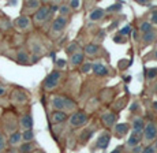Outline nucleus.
Here are the masks:
<instances>
[{
  "instance_id": "nucleus-1",
  "label": "nucleus",
  "mask_w": 157,
  "mask_h": 153,
  "mask_svg": "<svg viewBox=\"0 0 157 153\" xmlns=\"http://www.w3.org/2000/svg\"><path fill=\"white\" fill-rule=\"evenodd\" d=\"M52 105L56 108L57 111H63V109H68V108L75 107V104L72 103V100L67 97H60V96H55L52 100Z\"/></svg>"
},
{
  "instance_id": "nucleus-2",
  "label": "nucleus",
  "mask_w": 157,
  "mask_h": 153,
  "mask_svg": "<svg viewBox=\"0 0 157 153\" xmlns=\"http://www.w3.org/2000/svg\"><path fill=\"white\" fill-rule=\"evenodd\" d=\"M62 77V73L60 71H52L44 81V89L45 90H51V89L56 88V85L59 83V79Z\"/></svg>"
},
{
  "instance_id": "nucleus-3",
  "label": "nucleus",
  "mask_w": 157,
  "mask_h": 153,
  "mask_svg": "<svg viewBox=\"0 0 157 153\" xmlns=\"http://www.w3.org/2000/svg\"><path fill=\"white\" fill-rule=\"evenodd\" d=\"M87 122V115L85 112H75L70 118V124L72 127H79Z\"/></svg>"
},
{
  "instance_id": "nucleus-4",
  "label": "nucleus",
  "mask_w": 157,
  "mask_h": 153,
  "mask_svg": "<svg viewBox=\"0 0 157 153\" xmlns=\"http://www.w3.org/2000/svg\"><path fill=\"white\" fill-rule=\"evenodd\" d=\"M49 13H51V8L48 6H41L37 11L34 13V22L36 23H41L49 17Z\"/></svg>"
},
{
  "instance_id": "nucleus-5",
  "label": "nucleus",
  "mask_w": 157,
  "mask_h": 153,
  "mask_svg": "<svg viewBox=\"0 0 157 153\" xmlns=\"http://www.w3.org/2000/svg\"><path fill=\"white\" fill-rule=\"evenodd\" d=\"M30 23L32 22H30V18L28 15H21L14 21V26L18 29V30H26V29L30 26Z\"/></svg>"
},
{
  "instance_id": "nucleus-6",
  "label": "nucleus",
  "mask_w": 157,
  "mask_h": 153,
  "mask_svg": "<svg viewBox=\"0 0 157 153\" xmlns=\"http://www.w3.org/2000/svg\"><path fill=\"white\" fill-rule=\"evenodd\" d=\"M11 100L15 104H25V103H28V96H26L25 92L19 90V89H15L11 93Z\"/></svg>"
},
{
  "instance_id": "nucleus-7",
  "label": "nucleus",
  "mask_w": 157,
  "mask_h": 153,
  "mask_svg": "<svg viewBox=\"0 0 157 153\" xmlns=\"http://www.w3.org/2000/svg\"><path fill=\"white\" fill-rule=\"evenodd\" d=\"M67 26V18L66 17H57L52 23V32L53 33H59Z\"/></svg>"
},
{
  "instance_id": "nucleus-8",
  "label": "nucleus",
  "mask_w": 157,
  "mask_h": 153,
  "mask_svg": "<svg viewBox=\"0 0 157 153\" xmlns=\"http://www.w3.org/2000/svg\"><path fill=\"white\" fill-rule=\"evenodd\" d=\"M157 137V127L155 126V123H149L145 127V140L146 141H153Z\"/></svg>"
},
{
  "instance_id": "nucleus-9",
  "label": "nucleus",
  "mask_w": 157,
  "mask_h": 153,
  "mask_svg": "<svg viewBox=\"0 0 157 153\" xmlns=\"http://www.w3.org/2000/svg\"><path fill=\"white\" fill-rule=\"evenodd\" d=\"M19 126L23 130H32L33 127V118L30 113H25L22 118L19 119Z\"/></svg>"
},
{
  "instance_id": "nucleus-10",
  "label": "nucleus",
  "mask_w": 157,
  "mask_h": 153,
  "mask_svg": "<svg viewBox=\"0 0 157 153\" xmlns=\"http://www.w3.org/2000/svg\"><path fill=\"white\" fill-rule=\"evenodd\" d=\"M40 7H41V4H40V2H37V0L25 2V4H23V15L28 14V11H33V13H36Z\"/></svg>"
},
{
  "instance_id": "nucleus-11",
  "label": "nucleus",
  "mask_w": 157,
  "mask_h": 153,
  "mask_svg": "<svg viewBox=\"0 0 157 153\" xmlns=\"http://www.w3.org/2000/svg\"><path fill=\"white\" fill-rule=\"evenodd\" d=\"M21 141H22V134H21L19 131H15V133L10 134V137H8V145L10 146H19Z\"/></svg>"
},
{
  "instance_id": "nucleus-12",
  "label": "nucleus",
  "mask_w": 157,
  "mask_h": 153,
  "mask_svg": "<svg viewBox=\"0 0 157 153\" xmlns=\"http://www.w3.org/2000/svg\"><path fill=\"white\" fill-rule=\"evenodd\" d=\"M67 119V113L63 112V111H55L52 113V122L53 123H62Z\"/></svg>"
},
{
  "instance_id": "nucleus-13",
  "label": "nucleus",
  "mask_w": 157,
  "mask_h": 153,
  "mask_svg": "<svg viewBox=\"0 0 157 153\" xmlns=\"http://www.w3.org/2000/svg\"><path fill=\"white\" fill-rule=\"evenodd\" d=\"M109 140H111L109 134H102V136H100V138L97 140V148H100V149L107 148L108 143H109Z\"/></svg>"
},
{
  "instance_id": "nucleus-14",
  "label": "nucleus",
  "mask_w": 157,
  "mask_h": 153,
  "mask_svg": "<svg viewBox=\"0 0 157 153\" xmlns=\"http://www.w3.org/2000/svg\"><path fill=\"white\" fill-rule=\"evenodd\" d=\"M29 59H30V56L28 55V52H25V51H19V52L17 53V62L21 63V64H28Z\"/></svg>"
},
{
  "instance_id": "nucleus-15",
  "label": "nucleus",
  "mask_w": 157,
  "mask_h": 153,
  "mask_svg": "<svg viewBox=\"0 0 157 153\" xmlns=\"http://www.w3.org/2000/svg\"><path fill=\"white\" fill-rule=\"evenodd\" d=\"M92 70L94 71L97 75H105V74H108L107 67H105L104 64H100V63H97V64H93L92 66Z\"/></svg>"
},
{
  "instance_id": "nucleus-16",
  "label": "nucleus",
  "mask_w": 157,
  "mask_h": 153,
  "mask_svg": "<svg viewBox=\"0 0 157 153\" xmlns=\"http://www.w3.org/2000/svg\"><path fill=\"white\" fill-rule=\"evenodd\" d=\"M127 131H128V124L127 123H120V124H116V127H115V133H117V136L119 137L124 136Z\"/></svg>"
},
{
  "instance_id": "nucleus-17",
  "label": "nucleus",
  "mask_w": 157,
  "mask_h": 153,
  "mask_svg": "<svg viewBox=\"0 0 157 153\" xmlns=\"http://www.w3.org/2000/svg\"><path fill=\"white\" fill-rule=\"evenodd\" d=\"M132 127H134V133L135 134H140L141 131L144 130V120L141 118L134 119V122H132Z\"/></svg>"
},
{
  "instance_id": "nucleus-18",
  "label": "nucleus",
  "mask_w": 157,
  "mask_h": 153,
  "mask_svg": "<svg viewBox=\"0 0 157 153\" xmlns=\"http://www.w3.org/2000/svg\"><path fill=\"white\" fill-rule=\"evenodd\" d=\"M102 122L107 126H113V123L116 122V116L113 113H105V115H102Z\"/></svg>"
},
{
  "instance_id": "nucleus-19",
  "label": "nucleus",
  "mask_w": 157,
  "mask_h": 153,
  "mask_svg": "<svg viewBox=\"0 0 157 153\" xmlns=\"http://www.w3.org/2000/svg\"><path fill=\"white\" fill-rule=\"evenodd\" d=\"M34 146H33V142H25L19 145V152L21 153H32Z\"/></svg>"
},
{
  "instance_id": "nucleus-20",
  "label": "nucleus",
  "mask_w": 157,
  "mask_h": 153,
  "mask_svg": "<svg viewBox=\"0 0 157 153\" xmlns=\"http://www.w3.org/2000/svg\"><path fill=\"white\" fill-rule=\"evenodd\" d=\"M22 134V140L25 141V142H32L33 140H34V131L33 130H25Z\"/></svg>"
},
{
  "instance_id": "nucleus-21",
  "label": "nucleus",
  "mask_w": 157,
  "mask_h": 153,
  "mask_svg": "<svg viewBox=\"0 0 157 153\" xmlns=\"http://www.w3.org/2000/svg\"><path fill=\"white\" fill-rule=\"evenodd\" d=\"M85 52L87 55H94V53L98 52V45H94V44H87L85 47Z\"/></svg>"
},
{
  "instance_id": "nucleus-22",
  "label": "nucleus",
  "mask_w": 157,
  "mask_h": 153,
  "mask_svg": "<svg viewBox=\"0 0 157 153\" xmlns=\"http://www.w3.org/2000/svg\"><path fill=\"white\" fill-rule=\"evenodd\" d=\"M102 15H104V11L100 10V8H97V10H93L92 13H90V19H92V21H97V19H100Z\"/></svg>"
},
{
  "instance_id": "nucleus-23",
  "label": "nucleus",
  "mask_w": 157,
  "mask_h": 153,
  "mask_svg": "<svg viewBox=\"0 0 157 153\" xmlns=\"http://www.w3.org/2000/svg\"><path fill=\"white\" fill-rule=\"evenodd\" d=\"M138 142H140V136L135 134V133H132L128 138V142H127L128 146H135V145H138Z\"/></svg>"
},
{
  "instance_id": "nucleus-24",
  "label": "nucleus",
  "mask_w": 157,
  "mask_h": 153,
  "mask_svg": "<svg viewBox=\"0 0 157 153\" xmlns=\"http://www.w3.org/2000/svg\"><path fill=\"white\" fill-rule=\"evenodd\" d=\"M83 60V53H75V55H72L71 56V63L72 64H79Z\"/></svg>"
},
{
  "instance_id": "nucleus-25",
  "label": "nucleus",
  "mask_w": 157,
  "mask_h": 153,
  "mask_svg": "<svg viewBox=\"0 0 157 153\" xmlns=\"http://www.w3.org/2000/svg\"><path fill=\"white\" fill-rule=\"evenodd\" d=\"M155 37H156V34H155V32H146L144 34V43H152L153 40H155Z\"/></svg>"
},
{
  "instance_id": "nucleus-26",
  "label": "nucleus",
  "mask_w": 157,
  "mask_h": 153,
  "mask_svg": "<svg viewBox=\"0 0 157 153\" xmlns=\"http://www.w3.org/2000/svg\"><path fill=\"white\" fill-rule=\"evenodd\" d=\"M11 22L7 19V18H4V19H0V28H3L6 30V29H10L11 28Z\"/></svg>"
},
{
  "instance_id": "nucleus-27",
  "label": "nucleus",
  "mask_w": 157,
  "mask_h": 153,
  "mask_svg": "<svg viewBox=\"0 0 157 153\" xmlns=\"http://www.w3.org/2000/svg\"><path fill=\"white\" fill-rule=\"evenodd\" d=\"M146 77L149 78V79H155L157 77V68H149V70L146 71Z\"/></svg>"
},
{
  "instance_id": "nucleus-28",
  "label": "nucleus",
  "mask_w": 157,
  "mask_h": 153,
  "mask_svg": "<svg viewBox=\"0 0 157 153\" xmlns=\"http://www.w3.org/2000/svg\"><path fill=\"white\" fill-rule=\"evenodd\" d=\"M6 145H7V141H6L4 134L0 133V153H2V152L6 149Z\"/></svg>"
},
{
  "instance_id": "nucleus-29",
  "label": "nucleus",
  "mask_w": 157,
  "mask_h": 153,
  "mask_svg": "<svg viewBox=\"0 0 157 153\" xmlns=\"http://www.w3.org/2000/svg\"><path fill=\"white\" fill-rule=\"evenodd\" d=\"M141 29H142V32H144V33L150 32V30H152V25H150L149 22H144L142 25H141Z\"/></svg>"
},
{
  "instance_id": "nucleus-30",
  "label": "nucleus",
  "mask_w": 157,
  "mask_h": 153,
  "mask_svg": "<svg viewBox=\"0 0 157 153\" xmlns=\"http://www.w3.org/2000/svg\"><path fill=\"white\" fill-rule=\"evenodd\" d=\"M59 11H60V14H62L60 17H63V15H68V14H70V8H68L67 6H62V7L59 8Z\"/></svg>"
},
{
  "instance_id": "nucleus-31",
  "label": "nucleus",
  "mask_w": 157,
  "mask_h": 153,
  "mask_svg": "<svg viewBox=\"0 0 157 153\" xmlns=\"http://www.w3.org/2000/svg\"><path fill=\"white\" fill-rule=\"evenodd\" d=\"M130 32H131V26L127 25V26H124V28H123L122 30H120L119 34H120V36H126V34H128Z\"/></svg>"
},
{
  "instance_id": "nucleus-32",
  "label": "nucleus",
  "mask_w": 157,
  "mask_h": 153,
  "mask_svg": "<svg viewBox=\"0 0 157 153\" xmlns=\"http://www.w3.org/2000/svg\"><path fill=\"white\" fill-rule=\"evenodd\" d=\"M90 68H92V64H89V63H85V64L82 66V73H87Z\"/></svg>"
},
{
  "instance_id": "nucleus-33",
  "label": "nucleus",
  "mask_w": 157,
  "mask_h": 153,
  "mask_svg": "<svg viewBox=\"0 0 157 153\" xmlns=\"http://www.w3.org/2000/svg\"><path fill=\"white\" fill-rule=\"evenodd\" d=\"M83 133H85V136H82V137H81L83 141H86L87 138H89L90 136H92V131H90V130H86V131H83Z\"/></svg>"
},
{
  "instance_id": "nucleus-34",
  "label": "nucleus",
  "mask_w": 157,
  "mask_h": 153,
  "mask_svg": "<svg viewBox=\"0 0 157 153\" xmlns=\"http://www.w3.org/2000/svg\"><path fill=\"white\" fill-rule=\"evenodd\" d=\"M142 153H155V149H153L152 146H146L142 151Z\"/></svg>"
},
{
  "instance_id": "nucleus-35",
  "label": "nucleus",
  "mask_w": 157,
  "mask_h": 153,
  "mask_svg": "<svg viewBox=\"0 0 157 153\" xmlns=\"http://www.w3.org/2000/svg\"><path fill=\"white\" fill-rule=\"evenodd\" d=\"M6 93H7V88H6V86H3V85H0V97H2V96H4Z\"/></svg>"
},
{
  "instance_id": "nucleus-36",
  "label": "nucleus",
  "mask_w": 157,
  "mask_h": 153,
  "mask_svg": "<svg viewBox=\"0 0 157 153\" xmlns=\"http://www.w3.org/2000/svg\"><path fill=\"white\" fill-rule=\"evenodd\" d=\"M120 8V4H113V6H111L109 8H108L107 11H112V10H119Z\"/></svg>"
},
{
  "instance_id": "nucleus-37",
  "label": "nucleus",
  "mask_w": 157,
  "mask_h": 153,
  "mask_svg": "<svg viewBox=\"0 0 157 153\" xmlns=\"http://www.w3.org/2000/svg\"><path fill=\"white\" fill-rule=\"evenodd\" d=\"M152 22L153 23H157V11H155V13L152 14Z\"/></svg>"
},
{
  "instance_id": "nucleus-38",
  "label": "nucleus",
  "mask_w": 157,
  "mask_h": 153,
  "mask_svg": "<svg viewBox=\"0 0 157 153\" xmlns=\"http://www.w3.org/2000/svg\"><path fill=\"white\" fill-rule=\"evenodd\" d=\"M70 6H71V7H74V8H77L78 6H79V2H78V0H74V2L70 3Z\"/></svg>"
},
{
  "instance_id": "nucleus-39",
  "label": "nucleus",
  "mask_w": 157,
  "mask_h": 153,
  "mask_svg": "<svg viewBox=\"0 0 157 153\" xmlns=\"http://www.w3.org/2000/svg\"><path fill=\"white\" fill-rule=\"evenodd\" d=\"M56 66H59V67H63V66H64V60H57L56 62Z\"/></svg>"
},
{
  "instance_id": "nucleus-40",
  "label": "nucleus",
  "mask_w": 157,
  "mask_h": 153,
  "mask_svg": "<svg viewBox=\"0 0 157 153\" xmlns=\"http://www.w3.org/2000/svg\"><path fill=\"white\" fill-rule=\"evenodd\" d=\"M75 48H77V45H75V44H72V47L68 48V49H67V52H71V51H74Z\"/></svg>"
},
{
  "instance_id": "nucleus-41",
  "label": "nucleus",
  "mask_w": 157,
  "mask_h": 153,
  "mask_svg": "<svg viewBox=\"0 0 157 153\" xmlns=\"http://www.w3.org/2000/svg\"><path fill=\"white\" fill-rule=\"evenodd\" d=\"M113 40L116 41V43H122V37H115Z\"/></svg>"
},
{
  "instance_id": "nucleus-42",
  "label": "nucleus",
  "mask_w": 157,
  "mask_h": 153,
  "mask_svg": "<svg viewBox=\"0 0 157 153\" xmlns=\"http://www.w3.org/2000/svg\"><path fill=\"white\" fill-rule=\"evenodd\" d=\"M111 153H120V149H115V151H112Z\"/></svg>"
},
{
  "instance_id": "nucleus-43",
  "label": "nucleus",
  "mask_w": 157,
  "mask_h": 153,
  "mask_svg": "<svg viewBox=\"0 0 157 153\" xmlns=\"http://www.w3.org/2000/svg\"><path fill=\"white\" fill-rule=\"evenodd\" d=\"M32 153H44V152L43 151H33Z\"/></svg>"
},
{
  "instance_id": "nucleus-44",
  "label": "nucleus",
  "mask_w": 157,
  "mask_h": 153,
  "mask_svg": "<svg viewBox=\"0 0 157 153\" xmlns=\"http://www.w3.org/2000/svg\"><path fill=\"white\" fill-rule=\"evenodd\" d=\"M153 107H155V109H157V103H155V104H153Z\"/></svg>"
},
{
  "instance_id": "nucleus-45",
  "label": "nucleus",
  "mask_w": 157,
  "mask_h": 153,
  "mask_svg": "<svg viewBox=\"0 0 157 153\" xmlns=\"http://www.w3.org/2000/svg\"><path fill=\"white\" fill-rule=\"evenodd\" d=\"M156 58H157V51H156Z\"/></svg>"
},
{
  "instance_id": "nucleus-46",
  "label": "nucleus",
  "mask_w": 157,
  "mask_h": 153,
  "mask_svg": "<svg viewBox=\"0 0 157 153\" xmlns=\"http://www.w3.org/2000/svg\"><path fill=\"white\" fill-rule=\"evenodd\" d=\"M0 38H2V33H0Z\"/></svg>"
},
{
  "instance_id": "nucleus-47",
  "label": "nucleus",
  "mask_w": 157,
  "mask_h": 153,
  "mask_svg": "<svg viewBox=\"0 0 157 153\" xmlns=\"http://www.w3.org/2000/svg\"><path fill=\"white\" fill-rule=\"evenodd\" d=\"M156 146H157V142H156Z\"/></svg>"
}]
</instances>
